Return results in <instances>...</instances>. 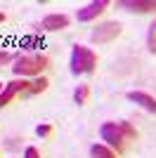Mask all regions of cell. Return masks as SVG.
<instances>
[{
	"instance_id": "1",
	"label": "cell",
	"mask_w": 156,
	"mask_h": 158,
	"mask_svg": "<svg viewBox=\"0 0 156 158\" xmlns=\"http://www.w3.org/2000/svg\"><path fill=\"white\" fill-rule=\"evenodd\" d=\"M99 137H102V142L109 146V149L123 151L125 142L137 137V130L130 125L128 120H118V123L116 120H106V123H102V127H99Z\"/></svg>"
},
{
	"instance_id": "2",
	"label": "cell",
	"mask_w": 156,
	"mask_h": 158,
	"mask_svg": "<svg viewBox=\"0 0 156 158\" xmlns=\"http://www.w3.org/2000/svg\"><path fill=\"white\" fill-rule=\"evenodd\" d=\"M50 66V59L45 54L38 52H24V54H14V66L12 71L17 78H38L40 73Z\"/></svg>"
},
{
	"instance_id": "3",
	"label": "cell",
	"mask_w": 156,
	"mask_h": 158,
	"mask_svg": "<svg viewBox=\"0 0 156 158\" xmlns=\"http://www.w3.org/2000/svg\"><path fill=\"white\" fill-rule=\"evenodd\" d=\"M73 76H88L97 69V54L85 45H73L71 47V59H69Z\"/></svg>"
},
{
	"instance_id": "4",
	"label": "cell",
	"mask_w": 156,
	"mask_h": 158,
	"mask_svg": "<svg viewBox=\"0 0 156 158\" xmlns=\"http://www.w3.org/2000/svg\"><path fill=\"white\" fill-rule=\"evenodd\" d=\"M121 33H123L121 21H102V24H97V26L92 28L90 40L95 45H109V43H114Z\"/></svg>"
},
{
	"instance_id": "5",
	"label": "cell",
	"mask_w": 156,
	"mask_h": 158,
	"mask_svg": "<svg viewBox=\"0 0 156 158\" xmlns=\"http://www.w3.org/2000/svg\"><path fill=\"white\" fill-rule=\"evenodd\" d=\"M28 90H31V80L28 78H14V80H10V83H5V90L0 92V109H5L17 94L28 92Z\"/></svg>"
},
{
	"instance_id": "6",
	"label": "cell",
	"mask_w": 156,
	"mask_h": 158,
	"mask_svg": "<svg viewBox=\"0 0 156 158\" xmlns=\"http://www.w3.org/2000/svg\"><path fill=\"white\" fill-rule=\"evenodd\" d=\"M106 10H109L106 0H92V2H88L85 7H80L76 12V19L78 21H92V19H97V17H102Z\"/></svg>"
},
{
	"instance_id": "7",
	"label": "cell",
	"mask_w": 156,
	"mask_h": 158,
	"mask_svg": "<svg viewBox=\"0 0 156 158\" xmlns=\"http://www.w3.org/2000/svg\"><path fill=\"white\" fill-rule=\"evenodd\" d=\"M71 26V19L62 12H52L45 14L43 21H40V31H47V33H54V31H64V28Z\"/></svg>"
},
{
	"instance_id": "8",
	"label": "cell",
	"mask_w": 156,
	"mask_h": 158,
	"mask_svg": "<svg viewBox=\"0 0 156 158\" xmlns=\"http://www.w3.org/2000/svg\"><path fill=\"white\" fill-rule=\"evenodd\" d=\"M125 97H128V102H132V104H137V106H142L144 111L156 113V97H151V94L142 92V90H130Z\"/></svg>"
},
{
	"instance_id": "9",
	"label": "cell",
	"mask_w": 156,
	"mask_h": 158,
	"mask_svg": "<svg viewBox=\"0 0 156 158\" xmlns=\"http://www.w3.org/2000/svg\"><path fill=\"white\" fill-rule=\"evenodd\" d=\"M118 7H123L128 12L147 14V12H156V0H121Z\"/></svg>"
},
{
	"instance_id": "10",
	"label": "cell",
	"mask_w": 156,
	"mask_h": 158,
	"mask_svg": "<svg viewBox=\"0 0 156 158\" xmlns=\"http://www.w3.org/2000/svg\"><path fill=\"white\" fill-rule=\"evenodd\" d=\"M19 47H21V50H38V47H43V35H40V33H28V35H21Z\"/></svg>"
},
{
	"instance_id": "11",
	"label": "cell",
	"mask_w": 156,
	"mask_h": 158,
	"mask_svg": "<svg viewBox=\"0 0 156 158\" xmlns=\"http://www.w3.org/2000/svg\"><path fill=\"white\" fill-rule=\"evenodd\" d=\"M90 158H118V156L106 144H92L90 146Z\"/></svg>"
},
{
	"instance_id": "12",
	"label": "cell",
	"mask_w": 156,
	"mask_h": 158,
	"mask_svg": "<svg viewBox=\"0 0 156 158\" xmlns=\"http://www.w3.org/2000/svg\"><path fill=\"white\" fill-rule=\"evenodd\" d=\"M88 99H90V85H78L76 87V92H73V102H76L78 106H83V104H88Z\"/></svg>"
},
{
	"instance_id": "13",
	"label": "cell",
	"mask_w": 156,
	"mask_h": 158,
	"mask_svg": "<svg viewBox=\"0 0 156 158\" xmlns=\"http://www.w3.org/2000/svg\"><path fill=\"white\" fill-rule=\"evenodd\" d=\"M47 87H50V80H47L45 76H38L36 80H31V90H28V94H40V92H45Z\"/></svg>"
},
{
	"instance_id": "14",
	"label": "cell",
	"mask_w": 156,
	"mask_h": 158,
	"mask_svg": "<svg viewBox=\"0 0 156 158\" xmlns=\"http://www.w3.org/2000/svg\"><path fill=\"white\" fill-rule=\"evenodd\" d=\"M147 47H149V52L156 54V19L149 24V28H147Z\"/></svg>"
},
{
	"instance_id": "15",
	"label": "cell",
	"mask_w": 156,
	"mask_h": 158,
	"mask_svg": "<svg viewBox=\"0 0 156 158\" xmlns=\"http://www.w3.org/2000/svg\"><path fill=\"white\" fill-rule=\"evenodd\" d=\"M36 135H38V137H50L52 135V125L50 123H40V125L36 127Z\"/></svg>"
},
{
	"instance_id": "16",
	"label": "cell",
	"mask_w": 156,
	"mask_h": 158,
	"mask_svg": "<svg viewBox=\"0 0 156 158\" xmlns=\"http://www.w3.org/2000/svg\"><path fill=\"white\" fill-rule=\"evenodd\" d=\"M10 61H14V54H10L7 50H0V69H2V66H7Z\"/></svg>"
},
{
	"instance_id": "17",
	"label": "cell",
	"mask_w": 156,
	"mask_h": 158,
	"mask_svg": "<svg viewBox=\"0 0 156 158\" xmlns=\"http://www.w3.org/2000/svg\"><path fill=\"white\" fill-rule=\"evenodd\" d=\"M24 158H40V151L36 146H26L24 149Z\"/></svg>"
},
{
	"instance_id": "18",
	"label": "cell",
	"mask_w": 156,
	"mask_h": 158,
	"mask_svg": "<svg viewBox=\"0 0 156 158\" xmlns=\"http://www.w3.org/2000/svg\"><path fill=\"white\" fill-rule=\"evenodd\" d=\"M2 21H5V12H0V24H2Z\"/></svg>"
},
{
	"instance_id": "19",
	"label": "cell",
	"mask_w": 156,
	"mask_h": 158,
	"mask_svg": "<svg viewBox=\"0 0 156 158\" xmlns=\"http://www.w3.org/2000/svg\"><path fill=\"white\" fill-rule=\"evenodd\" d=\"M2 90H5V85H2V83H0V92H2Z\"/></svg>"
}]
</instances>
